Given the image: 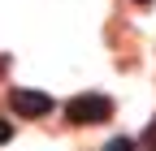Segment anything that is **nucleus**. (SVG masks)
I'll return each mask as SVG.
<instances>
[{"label": "nucleus", "instance_id": "obj_3", "mask_svg": "<svg viewBox=\"0 0 156 151\" xmlns=\"http://www.w3.org/2000/svg\"><path fill=\"white\" fill-rule=\"evenodd\" d=\"M134 151H156V121H152V125L143 129V138L134 143Z\"/></svg>", "mask_w": 156, "mask_h": 151}, {"label": "nucleus", "instance_id": "obj_6", "mask_svg": "<svg viewBox=\"0 0 156 151\" xmlns=\"http://www.w3.org/2000/svg\"><path fill=\"white\" fill-rule=\"evenodd\" d=\"M139 5H147V0H139Z\"/></svg>", "mask_w": 156, "mask_h": 151}, {"label": "nucleus", "instance_id": "obj_2", "mask_svg": "<svg viewBox=\"0 0 156 151\" xmlns=\"http://www.w3.org/2000/svg\"><path fill=\"white\" fill-rule=\"evenodd\" d=\"M9 108L17 117H48L52 112V99L44 91H9Z\"/></svg>", "mask_w": 156, "mask_h": 151}, {"label": "nucleus", "instance_id": "obj_4", "mask_svg": "<svg viewBox=\"0 0 156 151\" xmlns=\"http://www.w3.org/2000/svg\"><path fill=\"white\" fill-rule=\"evenodd\" d=\"M104 151H134V138H113Z\"/></svg>", "mask_w": 156, "mask_h": 151}, {"label": "nucleus", "instance_id": "obj_5", "mask_svg": "<svg viewBox=\"0 0 156 151\" xmlns=\"http://www.w3.org/2000/svg\"><path fill=\"white\" fill-rule=\"evenodd\" d=\"M9 138H13V125H9L5 117H0V143H9Z\"/></svg>", "mask_w": 156, "mask_h": 151}, {"label": "nucleus", "instance_id": "obj_1", "mask_svg": "<svg viewBox=\"0 0 156 151\" xmlns=\"http://www.w3.org/2000/svg\"><path fill=\"white\" fill-rule=\"evenodd\" d=\"M108 112H113V104H108L104 95H95V91H87V95H74V99L65 104V117H69L74 125H95V121H108Z\"/></svg>", "mask_w": 156, "mask_h": 151}]
</instances>
